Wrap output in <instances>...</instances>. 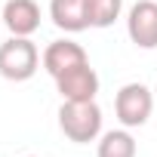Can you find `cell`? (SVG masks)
I'll list each match as a JSON object with an SVG mask.
<instances>
[{"label":"cell","mask_w":157,"mask_h":157,"mask_svg":"<svg viewBox=\"0 0 157 157\" xmlns=\"http://www.w3.org/2000/svg\"><path fill=\"white\" fill-rule=\"evenodd\" d=\"M59 129L74 145H90L102 136V108L93 102H62Z\"/></svg>","instance_id":"obj_1"},{"label":"cell","mask_w":157,"mask_h":157,"mask_svg":"<svg viewBox=\"0 0 157 157\" xmlns=\"http://www.w3.org/2000/svg\"><path fill=\"white\" fill-rule=\"evenodd\" d=\"M40 62H43V56L31 37H10L0 43V77H6L13 83L31 80Z\"/></svg>","instance_id":"obj_2"},{"label":"cell","mask_w":157,"mask_h":157,"mask_svg":"<svg viewBox=\"0 0 157 157\" xmlns=\"http://www.w3.org/2000/svg\"><path fill=\"white\" fill-rule=\"evenodd\" d=\"M154 90H148L145 83H126L117 90L114 96V114L120 120V126L126 129H136V126H145L151 111H154Z\"/></svg>","instance_id":"obj_3"},{"label":"cell","mask_w":157,"mask_h":157,"mask_svg":"<svg viewBox=\"0 0 157 157\" xmlns=\"http://www.w3.org/2000/svg\"><path fill=\"white\" fill-rule=\"evenodd\" d=\"M56 90H59L62 102H93L96 93H99V74L86 62L80 68H71V71L59 74L56 77Z\"/></svg>","instance_id":"obj_4"},{"label":"cell","mask_w":157,"mask_h":157,"mask_svg":"<svg viewBox=\"0 0 157 157\" xmlns=\"http://www.w3.org/2000/svg\"><path fill=\"white\" fill-rule=\"evenodd\" d=\"M126 34L139 49H157V3L139 0L126 13Z\"/></svg>","instance_id":"obj_5"},{"label":"cell","mask_w":157,"mask_h":157,"mask_svg":"<svg viewBox=\"0 0 157 157\" xmlns=\"http://www.w3.org/2000/svg\"><path fill=\"white\" fill-rule=\"evenodd\" d=\"M90 62V56H86V49L80 46V43H74V40H52L46 49H43V71L52 77L59 74H65V71H71V68H80V65H86Z\"/></svg>","instance_id":"obj_6"},{"label":"cell","mask_w":157,"mask_h":157,"mask_svg":"<svg viewBox=\"0 0 157 157\" xmlns=\"http://www.w3.org/2000/svg\"><path fill=\"white\" fill-rule=\"evenodd\" d=\"M0 22L10 28L13 37H31L40 28V6L34 0H6Z\"/></svg>","instance_id":"obj_7"},{"label":"cell","mask_w":157,"mask_h":157,"mask_svg":"<svg viewBox=\"0 0 157 157\" xmlns=\"http://www.w3.org/2000/svg\"><path fill=\"white\" fill-rule=\"evenodd\" d=\"M49 19L65 34H80L90 28L86 0H49Z\"/></svg>","instance_id":"obj_8"},{"label":"cell","mask_w":157,"mask_h":157,"mask_svg":"<svg viewBox=\"0 0 157 157\" xmlns=\"http://www.w3.org/2000/svg\"><path fill=\"white\" fill-rule=\"evenodd\" d=\"M139 154V145L136 139L129 136V129H108L99 136V148H96V157H136Z\"/></svg>","instance_id":"obj_9"},{"label":"cell","mask_w":157,"mask_h":157,"mask_svg":"<svg viewBox=\"0 0 157 157\" xmlns=\"http://www.w3.org/2000/svg\"><path fill=\"white\" fill-rule=\"evenodd\" d=\"M86 13L90 28H111L123 13V0H86Z\"/></svg>","instance_id":"obj_10"},{"label":"cell","mask_w":157,"mask_h":157,"mask_svg":"<svg viewBox=\"0 0 157 157\" xmlns=\"http://www.w3.org/2000/svg\"><path fill=\"white\" fill-rule=\"evenodd\" d=\"M154 99H157V83H154Z\"/></svg>","instance_id":"obj_11"},{"label":"cell","mask_w":157,"mask_h":157,"mask_svg":"<svg viewBox=\"0 0 157 157\" xmlns=\"http://www.w3.org/2000/svg\"><path fill=\"white\" fill-rule=\"evenodd\" d=\"M0 25H3V22H0Z\"/></svg>","instance_id":"obj_12"}]
</instances>
